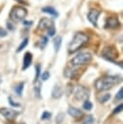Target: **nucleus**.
Masks as SVG:
<instances>
[{"label":"nucleus","mask_w":123,"mask_h":124,"mask_svg":"<svg viewBox=\"0 0 123 124\" xmlns=\"http://www.w3.org/2000/svg\"><path fill=\"white\" fill-rule=\"evenodd\" d=\"M63 96V88L61 86H58V85H55L53 88H52V91H51V97L54 98V99H59Z\"/></svg>","instance_id":"obj_13"},{"label":"nucleus","mask_w":123,"mask_h":124,"mask_svg":"<svg viewBox=\"0 0 123 124\" xmlns=\"http://www.w3.org/2000/svg\"><path fill=\"white\" fill-rule=\"evenodd\" d=\"M8 101H9V104L11 105V107H13V108H19V107H20V105H19L18 103H16L11 96L8 98Z\"/></svg>","instance_id":"obj_24"},{"label":"nucleus","mask_w":123,"mask_h":124,"mask_svg":"<svg viewBox=\"0 0 123 124\" xmlns=\"http://www.w3.org/2000/svg\"><path fill=\"white\" fill-rule=\"evenodd\" d=\"M100 16V12L97 11V10H91L88 15H87V18L88 20L94 25V26H97V22H98V17Z\"/></svg>","instance_id":"obj_8"},{"label":"nucleus","mask_w":123,"mask_h":124,"mask_svg":"<svg viewBox=\"0 0 123 124\" xmlns=\"http://www.w3.org/2000/svg\"><path fill=\"white\" fill-rule=\"evenodd\" d=\"M119 21H118V18L115 17V16H111V17H108L107 22H106V27L107 28H117L119 26Z\"/></svg>","instance_id":"obj_11"},{"label":"nucleus","mask_w":123,"mask_h":124,"mask_svg":"<svg viewBox=\"0 0 123 124\" xmlns=\"http://www.w3.org/2000/svg\"><path fill=\"white\" fill-rule=\"evenodd\" d=\"M121 80V78L119 76H106L102 77L96 79L95 81V87L97 91H105L108 90L114 85L118 84Z\"/></svg>","instance_id":"obj_1"},{"label":"nucleus","mask_w":123,"mask_h":124,"mask_svg":"<svg viewBox=\"0 0 123 124\" xmlns=\"http://www.w3.org/2000/svg\"><path fill=\"white\" fill-rule=\"evenodd\" d=\"M53 25V22L51 19L47 18V17H43L40 21H39V25L38 27L41 29V30H46V29H48L49 27H51Z\"/></svg>","instance_id":"obj_9"},{"label":"nucleus","mask_w":123,"mask_h":124,"mask_svg":"<svg viewBox=\"0 0 123 124\" xmlns=\"http://www.w3.org/2000/svg\"><path fill=\"white\" fill-rule=\"evenodd\" d=\"M94 122H95V119L93 115H87L83 120V124H94Z\"/></svg>","instance_id":"obj_21"},{"label":"nucleus","mask_w":123,"mask_h":124,"mask_svg":"<svg viewBox=\"0 0 123 124\" xmlns=\"http://www.w3.org/2000/svg\"><path fill=\"white\" fill-rule=\"evenodd\" d=\"M74 96L78 101H85V100H88L90 96V91L88 88L82 85H78L74 89Z\"/></svg>","instance_id":"obj_5"},{"label":"nucleus","mask_w":123,"mask_h":124,"mask_svg":"<svg viewBox=\"0 0 123 124\" xmlns=\"http://www.w3.org/2000/svg\"><path fill=\"white\" fill-rule=\"evenodd\" d=\"M46 30H47V35L48 36H53L55 34V27L53 25L51 27H49L48 29H46Z\"/></svg>","instance_id":"obj_30"},{"label":"nucleus","mask_w":123,"mask_h":124,"mask_svg":"<svg viewBox=\"0 0 123 124\" xmlns=\"http://www.w3.org/2000/svg\"><path fill=\"white\" fill-rule=\"evenodd\" d=\"M41 91H42V82L39 79H36L34 83V93L38 99H42Z\"/></svg>","instance_id":"obj_14"},{"label":"nucleus","mask_w":123,"mask_h":124,"mask_svg":"<svg viewBox=\"0 0 123 124\" xmlns=\"http://www.w3.org/2000/svg\"><path fill=\"white\" fill-rule=\"evenodd\" d=\"M23 88H24V82H19L17 83L15 86V92L18 95V96H21L22 95V91H23Z\"/></svg>","instance_id":"obj_17"},{"label":"nucleus","mask_w":123,"mask_h":124,"mask_svg":"<svg viewBox=\"0 0 123 124\" xmlns=\"http://www.w3.org/2000/svg\"><path fill=\"white\" fill-rule=\"evenodd\" d=\"M92 60V54L90 52H80L77 53L71 61L73 66H81L90 63Z\"/></svg>","instance_id":"obj_4"},{"label":"nucleus","mask_w":123,"mask_h":124,"mask_svg":"<svg viewBox=\"0 0 123 124\" xmlns=\"http://www.w3.org/2000/svg\"><path fill=\"white\" fill-rule=\"evenodd\" d=\"M32 54L30 52H26L24 54V57H23V66H22V70H26L27 68H29V66L31 65L32 63Z\"/></svg>","instance_id":"obj_12"},{"label":"nucleus","mask_w":123,"mask_h":124,"mask_svg":"<svg viewBox=\"0 0 123 124\" xmlns=\"http://www.w3.org/2000/svg\"><path fill=\"white\" fill-rule=\"evenodd\" d=\"M122 108H123V105H122V104H119V105L112 110V114H117V113H119V112L122 110Z\"/></svg>","instance_id":"obj_26"},{"label":"nucleus","mask_w":123,"mask_h":124,"mask_svg":"<svg viewBox=\"0 0 123 124\" xmlns=\"http://www.w3.org/2000/svg\"><path fill=\"white\" fill-rule=\"evenodd\" d=\"M103 57H105L107 60L111 61L114 64H116L115 58L118 57V51L113 46H107L103 50Z\"/></svg>","instance_id":"obj_6"},{"label":"nucleus","mask_w":123,"mask_h":124,"mask_svg":"<svg viewBox=\"0 0 123 124\" xmlns=\"http://www.w3.org/2000/svg\"><path fill=\"white\" fill-rule=\"evenodd\" d=\"M0 113L6 119H9V120H14V119H15L19 115V111H16L15 109L8 108H0Z\"/></svg>","instance_id":"obj_7"},{"label":"nucleus","mask_w":123,"mask_h":124,"mask_svg":"<svg viewBox=\"0 0 123 124\" xmlns=\"http://www.w3.org/2000/svg\"><path fill=\"white\" fill-rule=\"evenodd\" d=\"M67 112H68L69 115H71V116L74 117V118H78V117H81V116L83 115V112H82L79 108H75V107H73V106H70V107L68 108Z\"/></svg>","instance_id":"obj_10"},{"label":"nucleus","mask_w":123,"mask_h":124,"mask_svg":"<svg viewBox=\"0 0 123 124\" xmlns=\"http://www.w3.org/2000/svg\"><path fill=\"white\" fill-rule=\"evenodd\" d=\"M1 82H2V76L0 75V83H1Z\"/></svg>","instance_id":"obj_34"},{"label":"nucleus","mask_w":123,"mask_h":124,"mask_svg":"<svg viewBox=\"0 0 123 124\" xmlns=\"http://www.w3.org/2000/svg\"><path fill=\"white\" fill-rule=\"evenodd\" d=\"M27 44H28V39L27 38H25L22 42H21V44L18 46V47H17V49H16V52H20L26 46H27Z\"/></svg>","instance_id":"obj_22"},{"label":"nucleus","mask_w":123,"mask_h":124,"mask_svg":"<svg viewBox=\"0 0 123 124\" xmlns=\"http://www.w3.org/2000/svg\"><path fill=\"white\" fill-rule=\"evenodd\" d=\"M61 43H62V38H61V36H56V37L54 38V40H53V45H54V48H55V51H56V52L60 49Z\"/></svg>","instance_id":"obj_16"},{"label":"nucleus","mask_w":123,"mask_h":124,"mask_svg":"<svg viewBox=\"0 0 123 124\" xmlns=\"http://www.w3.org/2000/svg\"><path fill=\"white\" fill-rule=\"evenodd\" d=\"M64 120H65V113L62 111L57 113V115L55 117V123L56 124H62Z\"/></svg>","instance_id":"obj_18"},{"label":"nucleus","mask_w":123,"mask_h":124,"mask_svg":"<svg viewBox=\"0 0 123 124\" xmlns=\"http://www.w3.org/2000/svg\"><path fill=\"white\" fill-rule=\"evenodd\" d=\"M89 40V37L86 33L83 32H77L73 40L70 42V44L68 45V51L70 53H74L77 50H78L79 48H81L82 46H84Z\"/></svg>","instance_id":"obj_2"},{"label":"nucleus","mask_w":123,"mask_h":124,"mask_svg":"<svg viewBox=\"0 0 123 124\" xmlns=\"http://www.w3.org/2000/svg\"><path fill=\"white\" fill-rule=\"evenodd\" d=\"M35 70H36V76H35V80H36L39 78L40 74H41V65H36Z\"/></svg>","instance_id":"obj_28"},{"label":"nucleus","mask_w":123,"mask_h":124,"mask_svg":"<svg viewBox=\"0 0 123 124\" xmlns=\"http://www.w3.org/2000/svg\"><path fill=\"white\" fill-rule=\"evenodd\" d=\"M49 77H50V74H49V72H47V71H46V72H44L43 74H42V79L43 80H47L48 78H49Z\"/></svg>","instance_id":"obj_29"},{"label":"nucleus","mask_w":123,"mask_h":124,"mask_svg":"<svg viewBox=\"0 0 123 124\" xmlns=\"http://www.w3.org/2000/svg\"><path fill=\"white\" fill-rule=\"evenodd\" d=\"M26 16H27V10L21 6L13 7V9L10 12V18L15 22L23 20Z\"/></svg>","instance_id":"obj_3"},{"label":"nucleus","mask_w":123,"mask_h":124,"mask_svg":"<svg viewBox=\"0 0 123 124\" xmlns=\"http://www.w3.org/2000/svg\"><path fill=\"white\" fill-rule=\"evenodd\" d=\"M50 117H51V112L50 111H47V110L44 111L42 113V115H41V119L42 120H49Z\"/></svg>","instance_id":"obj_23"},{"label":"nucleus","mask_w":123,"mask_h":124,"mask_svg":"<svg viewBox=\"0 0 123 124\" xmlns=\"http://www.w3.org/2000/svg\"><path fill=\"white\" fill-rule=\"evenodd\" d=\"M7 26H8V28H9L10 30H14V26H13L11 23H8V24H7Z\"/></svg>","instance_id":"obj_33"},{"label":"nucleus","mask_w":123,"mask_h":124,"mask_svg":"<svg viewBox=\"0 0 123 124\" xmlns=\"http://www.w3.org/2000/svg\"><path fill=\"white\" fill-rule=\"evenodd\" d=\"M84 103H83V105H82V108H84V109H86V110H91L92 108H93V104L89 101V100H85V101H83Z\"/></svg>","instance_id":"obj_20"},{"label":"nucleus","mask_w":123,"mask_h":124,"mask_svg":"<svg viewBox=\"0 0 123 124\" xmlns=\"http://www.w3.org/2000/svg\"><path fill=\"white\" fill-rule=\"evenodd\" d=\"M23 24L25 25V26H30V25H32L33 24V21H30V20H23Z\"/></svg>","instance_id":"obj_32"},{"label":"nucleus","mask_w":123,"mask_h":124,"mask_svg":"<svg viewBox=\"0 0 123 124\" xmlns=\"http://www.w3.org/2000/svg\"><path fill=\"white\" fill-rule=\"evenodd\" d=\"M47 42H48V38H47V36H44V37L42 38V40L40 41V44H41V46H42L43 47H45L46 45L47 44Z\"/></svg>","instance_id":"obj_27"},{"label":"nucleus","mask_w":123,"mask_h":124,"mask_svg":"<svg viewBox=\"0 0 123 124\" xmlns=\"http://www.w3.org/2000/svg\"><path fill=\"white\" fill-rule=\"evenodd\" d=\"M8 35V32L5 30V29H3L2 27H0V38H3V37H6Z\"/></svg>","instance_id":"obj_31"},{"label":"nucleus","mask_w":123,"mask_h":124,"mask_svg":"<svg viewBox=\"0 0 123 124\" xmlns=\"http://www.w3.org/2000/svg\"><path fill=\"white\" fill-rule=\"evenodd\" d=\"M42 11H43L44 13H46V14H49V15L53 16L54 17H57V16H58V13H57L56 10H55L54 8H52V7H45V8L42 9Z\"/></svg>","instance_id":"obj_15"},{"label":"nucleus","mask_w":123,"mask_h":124,"mask_svg":"<svg viewBox=\"0 0 123 124\" xmlns=\"http://www.w3.org/2000/svg\"><path fill=\"white\" fill-rule=\"evenodd\" d=\"M110 98H111V95H110L109 93H106V94H103V95L99 98V102L102 103V104H105V103H107Z\"/></svg>","instance_id":"obj_19"},{"label":"nucleus","mask_w":123,"mask_h":124,"mask_svg":"<svg viewBox=\"0 0 123 124\" xmlns=\"http://www.w3.org/2000/svg\"><path fill=\"white\" fill-rule=\"evenodd\" d=\"M123 99V88H120L117 94L115 95V101H121Z\"/></svg>","instance_id":"obj_25"}]
</instances>
